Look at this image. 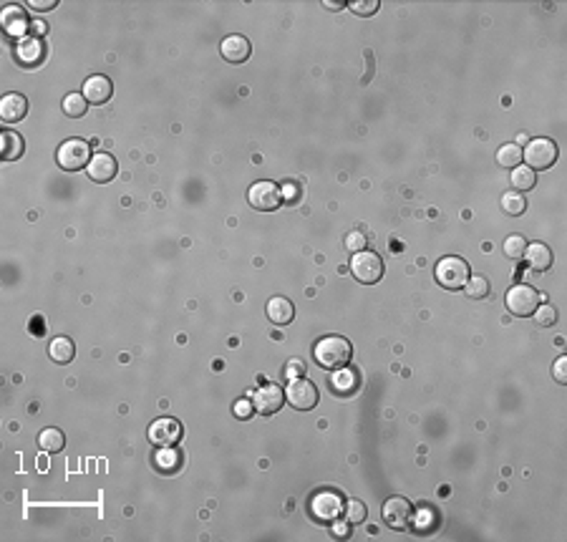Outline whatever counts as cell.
Masks as SVG:
<instances>
[{
  "mask_svg": "<svg viewBox=\"0 0 567 542\" xmlns=\"http://www.w3.org/2000/svg\"><path fill=\"white\" fill-rule=\"evenodd\" d=\"M353 356V346L351 340L343 338V336H325L315 343L313 348V359H315L318 366L328 368V371H338V368H345L348 361Z\"/></svg>",
  "mask_w": 567,
  "mask_h": 542,
  "instance_id": "obj_1",
  "label": "cell"
},
{
  "mask_svg": "<svg viewBox=\"0 0 567 542\" xmlns=\"http://www.w3.org/2000/svg\"><path fill=\"white\" fill-rule=\"evenodd\" d=\"M434 275H436V283H439L441 288H446V290H461L466 285V280H469V275H472V270H469V263H466V260L457 258V255H449V258H441L439 263H436Z\"/></svg>",
  "mask_w": 567,
  "mask_h": 542,
  "instance_id": "obj_2",
  "label": "cell"
},
{
  "mask_svg": "<svg viewBox=\"0 0 567 542\" xmlns=\"http://www.w3.org/2000/svg\"><path fill=\"white\" fill-rule=\"evenodd\" d=\"M91 144L83 139H66L56 151V162L63 172H81L91 162Z\"/></svg>",
  "mask_w": 567,
  "mask_h": 542,
  "instance_id": "obj_3",
  "label": "cell"
},
{
  "mask_svg": "<svg viewBox=\"0 0 567 542\" xmlns=\"http://www.w3.org/2000/svg\"><path fill=\"white\" fill-rule=\"evenodd\" d=\"M351 272H353V278H356L358 283L376 285L378 280L384 278V260H381V255H378V252H371V250L353 252Z\"/></svg>",
  "mask_w": 567,
  "mask_h": 542,
  "instance_id": "obj_4",
  "label": "cell"
},
{
  "mask_svg": "<svg viewBox=\"0 0 567 542\" xmlns=\"http://www.w3.org/2000/svg\"><path fill=\"white\" fill-rule=\"evenodd\" d=\"M504 305L512 315H517V318H527V315H532V313L537 311V305H540V293L525 283L512 285L504 295Z\"/></svg>",
  "mask_w": 567,
  "mask_h": 542,
  "instance_id": "obj_5",
  "label": "cell"
},
{
  "mask_svg": "<svg viewBox=\"0 0 567 542\" xmlns=\"http://www.w3.org/2000/svg\"><path fill=\"white\" fill-rule=\"evenodd\" d=\"M285 399H288V404H290L293 409H297V411H311V409L318 406L320 393H318L315 384H313L311 379L297 376V379H290V384L285 388Z\"/></svg>",
  "mask_w": 567,
  "mask_h": 542,
  "instance_id": "obj_6",
  "label": "cell"
},
{
  "mask_svg": "<svg viewBox=\"0 0 567 542\" xmlns=\"http://www.w3.org/2000/svg\"><path fill=\"white\" fill-rule=\"evenodd\" d=\"M522 159H527V167L534 172L547 170L557 162V144L552 139H545V136L532 139L527 144V149H522Z\"/></svg>",
  "mask_w": 567,
  "mask_h": 542,
  "instance_id": "obj_7",
  "label": "cell"
},
{
  "mask_svg": "<svg viewBox=\"0 0 567 542\" xmlns=\"http://www.w3.org/2000/svg\"><path fill=\"white\" fill-rule=\"evenodd\" d=\"M247 199H250V204L255 207V210L272 212L280 207V202H283V192H280V187H277L275 182L263 179V182L252 184L250 192H247Z\"/></svg>",
  "mask_w": 567,
  "mask_h": 542,
  "instance_id": "obj_8",
  "label": "cell"
},
{
  "mask_svg": "<svg viewBox=\"0 0 567 542\" xmlns=\"http://www.w3.org/2000/svg\"><path fill=\"white\" fill-rule=\"evenodd\" d=\"M384 522L391 529H406L413 522V507L406 497H388L384 502Z\"/></svg>",
  "mask_w": 567,
  "mask_h": 542,
  "instance_id": "obj_9",
  "label": "cell"
},
{
  "mask_svg": "<svg viewBox=\"0 0 567 542\" xmlns=\"http://www.w3.org/2000/svg\"><path fill=\"white\" fill-rule=\"evenodd\" d=\"M182 439V424L172 416H159L156 421H151L149 427V441L154 447H174L176 441Z\"/></svg>",
  "mask_w": 567,
  "mask_h": 542,
  "instance_id": "obj_10",
  "label": "cell"
},
{
  "mask_svg": "<svg viewBox=\"0 0 567 542\" xmlns=\"http://www.w3.org/2000/svg\"><path fill=\"white\" fill-rule=\"evenodd\" d=\"M343 497L338 495V492H318L315 497H313L311 502V512L318 517L320 522H336L338 517L343 515Z\"/></svg>",
  "mask_w": 567,
  "mask_h": 542,
  "instance_id": "obj_11",
  "label": "cell"
},
{
  "mask_svg": "<svg viewBox=\"0 0 567 542\" xmlns=\"http://www.w3.org/2000/svg\"><path fill=\"white\" fill-rule=\"evenodd\" d=\"M116 172H119V164H116V159L108 154V151H96L86 167V174L99 184L111 182L116 176Z\"/></svg>",
  "mask_w": 567,
  "mask_h": 542,
  "instance_id": "obj_12",
  "label": "cell"
},
{
  "mask_svg": "<svg viewBox=\"0 0 567 542\" xmlns=\"http://www.w3.org/2000/svg\"><path fill=\"white\" fill-rule=\"evenodd\" d=\"M81 91H83V99H86L88 104H106L108 99H111V94H114V86H111V81H108V76L94 74L83 81Z\"/></svg>",
  "mask_w": 567,
  "mask_h": 542,
  "instance_id": "obj_13",
  "label": "cell"
},
{
  "mask_svg": "<svg viewBox=\"0 0 567 542\" xmlns=\"http://www.w3.org/2000/svg\"><path fill=\"white\" fill-rule=\"evenodd\" d=\"M250 41L245 35H227L222 43H220V54L227 63H245L250 58Z\"/></svg>",
  "mask_w": 567,
  "mask_h": 542,
  "instance_id": "obj_14",
  "label": "cell"
},
{
  "mask_svg": "<svg viewBox=\"0 0 567 542\" xmlns=\"http://www.w3.org/2000/svg\"><path fill=\"white\" fill-rule=\"evenodd\" d=\"M0 21H3V31H6L8 35H15V38H21V41L26 38L28 28H31V23H28V18H26V10L18 6L3 8Z\"/></svg>",
  "mask_w": 567,
  "mask_h": 542,
  "instance_id": "obj_15",
  "label": "cell"
},
{
  "mask_svg": "<svg viewBox=\"0 0 567 542\" xmlns=\"http://www.w3.org/2000/svg\"><path fill=\"white\" fill-rule=\"evenodd\" d=\"M285 404V391L275 384H265L260 391L255 393V406L260 413H275L280 411Z\"/></svg>",
  "mask_w": 567,
  "mask_h": 542,
  "instance_id": "obj_16",
  "label": "cell"
},
{
  "mask_svg": "<svg viewBox=\"0 0 567 542\" xmlns=\"http://www.w3.org/2000/svg\"><path fill=\"white\" fill-rule=\"evenodd\" d=\"M26 114H28L26 96H21V94H6V96H3V101H0V119H3V122L15 124V122H21Z\"/></svg>",
  "mask_w": 567,
  "mask_h": 542,
  "instance_id": "obj_17",
  "label": "cell"
},
{
  "mask_svg": "<svg viewBox=\"0 0 567 542\" xmlns=\"http://www.w3.org/2000/svg\"><path fill=\"white\" fill-rule=\"evenodd\" d=\"M43 56H46V48H43V43L38 41V38H23V41H18V46H15V58H18V63H23V66L41 63Z\"/></svg>",
  "mask_w": 567,
  "mask_h": 542,
  "instance_id": "obj_18",
  "label": "cell"
},
{
  "mask_svg": "<svg viewBox=\"0 0 567 542\" xmlns=\"http://www.w3.org/2000/svg\"><path fill=\"white\" fill-rule=\"evenodd\" d=\"M265 313H268V318H270L275 325H288L293 318H295V308H293L290 300L283 298V295H277V298H270V303H268Z\"/></svg>",
  "mask_w": 567,
  "mask_h": 542,
  "instance_id": "obj_19",
  "label": "cell"
},
{
  "mask_svg": "<svg viewBox=\"0 0 567 542\" xmlns=\"http://www.w3.org/2000/svg\"><path fill=\"white\" fill-rule=\"evenodd\" d=\"M525 258L532 270H547V268L552 265V250H550L545 243H532V245H527Z\"/></svg>",
  "mask_w": 567,
  "mask_h": 542,
  "instance_id": "obj_20",
  "label": "cell"
},
{
  "mask_svg": "<svg viewBox=\"0 0 567 542\" xmlns=\"http://www.w3.org/2000/svg\"><path fill=\"white\" fill-rule=\"evenodd\" d=\"M0 154H3L6 162H15V159L23 154V136L10 129L3 131V134H0Z\"/></svg>",
  "mask_w": 567,
  "mask_h": 542,
  "instance_id": "obj_21",
  "label": "cell"
},
{
  "mask_svg": "<svg viewBox=\"0 0 567 542\" xmlns=\"http://www.w3.org/2000/svg\"><path fill=\"white\" fill-rule=\"evenodd\" d=\"M358 386H361V376H358V371H353V368H338V373L333 376V388H336L338 393H343V396L356 393Z\"/></svg>",
  "mask_w": 567,
  "mask_h": 542,
  "instance_id": "obj_22",
  "label": "cell"
},
{
  "mask_svg": "<svg viewBox=\"0 0 567 542\" xmlns=\"http://www.w3.org/2000/svg\"><path fill=\"white\" fill-rule=\"evenodd\" d=\"M48 353H51V359H54L56 363H71V361H74V356H76V346H74V340L68 338V336H58V338L51 340Z\"/></svg>",
  "mask_w": 567,
  "mask_h": 542,
  "instance_id": "obj_23",
  "label": "cell"
},
{
  "mask_svg": "<svg viewBox=\"0 0 567 542\" xmlns=\"http://www.w3.org/2000/svg\"><path fill=\"white\" fill-rule=\"evenodd\" d=\"M154 467L162 472H176L182 467V452L172 447H159V452L154 454Z\"/></svg>",
  "mask_w": 567,
  "mask_h": 542,
  "instance_id": "obj_24",
  "label": "cell"
},
{
  "mask_svg": "<svg viewBox=\"0 0 567 542\" xmlns=\"http://www.w3.org/2000/svg\"><path fill=\"white\" fill-rule=\"evenodd\" d=\"M38 447L46 452V454H58L63 447H66V436L58 429H43L38 434Z\"/></svg>",
  "mask_w": 567,
  "mask_h": 542,
  "instance_id": "obj_25",
  "label": "cell"
},
{
  "mask_svg": "<svg viewBox=\"0 0 567 542\" xmlns=\"http://www.w3.org/2000/svg\"><path fill=\"white\" fill-rule=\"evenodd\" d=\"M537 184V172L534 170H529V167H514L512 170V187H514V192H529Z\"/></svg>",
  "mask_w": 567,
  "mask_h": 542,
  "instance_id": "obj_26",
  "label": "cell"
},
{
  "mask_svg": "<svg viewBox=\"0 0 567 542\" xmlns=\"http://www.w3.org/2000/svg\"><path fill=\"white\" fill-rule=\"evenodd\" d=\"M502 210L509 217H520L527 210V197L522 192H504L502 197Z\"/></svg>",
  "mask_w": 567,
  "mask_h": 542,
  "instance_id": "obj_27",
  "label": "cell"
},
{
  "mask_svg": "<svg viewBox=\"0 0 567 542\" xmlns=\"http://www.w3.org/2000/svg\"><path fill=\"white\" fill-rule=\"evenodd\" d=\"M497 162H500V167H504V170H514V167H520L522 162V149L517 144H504V147H500V151H497Z\"/></svg>",
  "mask_w": 567,
  "mask_h": 542,
  "instance_id": "obj_28",
  "label": "cell"
},
{
  "mask_svg": "<svg viewBox=\"0 0 567 542\" xmlns=\"http://www.w3.org/2000/svg\"><path fill=\"white\" fill-rule=\"evenodd\" d=\"M86 99L79 91H71L68 96H63V114L71 116V119H79V116L86 114Z\"/></svg>",
  "mask_w": 567,
  "mask_h": 542,
  "instance_id": "obj_29",
  "label": "cell"
},
{
  "mask_svg": "<svg viewBox=\"0 0 567 542\" xmlns=\"http://www.w3.org/2000/svg\"><path fill=\"white\" fill-rule=\"evenodd\" d=\"M461 290L474 300L486 298V295H489V280L482 278V275H469V280H466V285L461 288Z\"/></svg>",
  "mask_w": 567,
  "mask_h": 542,
  "instance_id": "obj_30",
  "label": "cell"
},
{
  "mask_svg": "<svg viewBox=\"0 0 567 542\" xmlns=\"http://www.w3.org/2000/svg\"><path fill=\"white\" fill-rule=\"evenodd\" d=\"M525 250H527V243L522 235H509L504 240V255L509 260H522L525 258Z\"/></svg>",
  "mask_w": 567,
  "mask_h": 542,
  "instance_id": "obj_31",
  "label": "cell"
},
{
  "mask_svg": "<svg viewBox=\"0 0 567 542\" xmlns=\"http://www.w3.org/2000/svg\"><path fill=\"white\" fill-rule=\"evenodd\" d=\"M345 520L351 522V525H358V522H363L365 520V515H368V509H365V504L363 502H358V500H348L345 502Z\"/></svg>",
  "mask_w": 567,
  "mask_h": 542,
  "instance_id": "obj_32",
  "label": "cell"
},
{
  "mask_svg": "<svg viewBox=\"0 0 567 542\" xmlns=\"http://www.w3.org/2000/svg\"><path fill=\"white\" fill-rule=\"evenodd\" d=\"M532 318L537 320V325H554L557 323V311L552 305H537V311L532 313Z\"/></svg>",
  "mask_w": 567,
  "mask_h": 542,
  "instance_id": "obj_33",
  "label": "cell"
},
{
  "mask_svg": "<svg viewBox=\"0 0 567 542\" xmlns=\"http://www.w3.org/2000/svg\"><path fill=\"white\" fill-rule=\"evenodd\" d=\"M345 250L348 252L365 250V232H358V230L348 232V235H345Z\"/></svg>",
  "mask_w": 567,
  "mask_h": 542,
  "instance_id": "obj_34",
  "label": "cell"
},
{
  "mask_svg": "<svg viewBox=\"0 0 567 542\" xmlns=\"http://www.w3.org/2000/svg\"><path fill=\"white\" fill-rule=\"evenodd\" d=\"M356 15H373L381 8V3L378 0H356V3H351L348 6Z\"/></svg>",
  "mask_w": 567,
  "mask_h": 542,
  "instance_id": "obj_35",
  "label": "cell"
},
{
  "mask_svg": "<svg viewBox=\"0 0 567 542\" xmlns=\"http://www.w3.org/2000/svg\"><path fill=\"white\" fill-rule=\"evenodd\" d=\"M434 515H436V512H434L432 507H421L419 512H416V515H413V520H419V525H416V527H419V532H424V529H432L429 527V522H434Z\"/></svg>",
  "mask_w": 567,
  "mask_h": 542,
  "instance_id": "obj_36",
  "label": "cell"
},
{
  "mask_svg": "<svg viewBox=\"0 0 567 542\" xmlns=\"http://www.w3.org/2000/svg\"><path fill=\"white\" fill-rule=\"evenodd\" d=\"M554 381L557 384H567V356H560L554 361Z\"/></svg>",
  "mask_w": 567,
  "mask_h": 542,
  "instance_id": "obj_37",
  "label": "cell"
},
{
  "mask_svg": "<svg viewBox=\"0 0 567 542\" xmlns=\"http://www.w3.org/2000/svg\"><path fill=\"white\" fill-rule=\"evenodd\" d=\"M235 416H237V419H250V416H252L250 401H247V399L237 401V404H235Z\"/></svg>",
  "mask_w": 567,
  "mask_h": 542,
  "instance_id": "obj_38",
  "label": "cell"
},
{
  "mask_svg": "<svg viewBox=\"0 0 567 542\" xmlns=\"http://www.w3.org/2000/svg\"><path fill=\"white\" fill-rule=\"evenodd\" d=\"M28 8H33V10H51V8H56V0H28Z\"/></svg>",
  "mask_w": 567,
  "mask_h": 542,
  "instance_id": "obj_39",
  "label": "cell"
},
{
  "mask_svg": "<svg viewBox=\"0 0 567 542\" xmlns=\"http://www.w3.org/2000/svg\"><path fill=\"white\" fill-rule=\"evenodd\" d=\"M333 535L336 537H348L351 535V522H336V527H333Z\"/></svg>",
  "mask_w": 567,
  "mask_h": 542,
  "instance_id": "obj_40",
  "label": "cell"
},
{
  "mask_svg": "<svg viewBox=\"0 0 567 542\" xmlns=\"http://www.w3.org/2000/svg\"><path fill=\"white\" fill-rule=\"evenodd\" d=\"M285 371H288V376H290V379H297V373H305V368L300 366L297 361H293V363H288V368H285Z\"/></svg>",
  "mask_w": 567,
  "mask_h": 542,
  "instance_id": "obj_41",
  "label": "cell"
},
{
  "mask_svg": "<svg viewBox=\"0 0 567 542\" xmlns=\"http://www.w3.org/2000/svg\"><path fill=\"white\" fill-rule=\"evenodd\" d=\"M323 8L325 10H340L343 3H336V0H323Z\"/></svg>",
  "mask_w": 567,
  "mask_h": 542,
  "instance_id": "obj_42",
  "label": "cell"
},
{
  "mask_svg": "<svg viewBox=\"0 0 567 542\" xmlns=\"http://www.w3.org/2000/svg\"><path fill=\"white\" fill-rule=\"evenodd\" d=\"M31 28H33V33H35V35H46V31H48L46 23H33Z\"/></svg>",
  "mask_w": 567,
  "mask_h": 542,
  "instance_id": "obj_43",
  "label": "cell"
},
{
  "mask_svg": "<svg viewBox=\"0 0 567 542\" xmlns=\"http://www.w3.org/2000/svg\"><path fill=\"white\" fill-rule=\"evenodd\" d=\"M285 190L290 192V195H288V199H293V202H295V199H297V187H295V184H288V187H283V192Z\"/></svg>",
  "mask_w": 567,
  "mask_h": 542,
  "instance_id": "obj_44",
  "label": "cell"
}]
</instances>
